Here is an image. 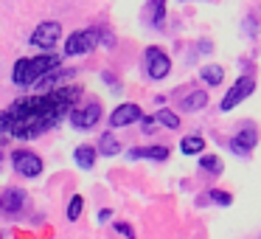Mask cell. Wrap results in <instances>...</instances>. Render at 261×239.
<instances>
[{
	"label": "cell",
	"mask_w": 261,
	"mask_h": 239,
	"mask_svg": "<svg viewBox=\"0 0 261 239\" xmlns=\"http://www.w3.org/2000/svg\"><path fill=\"white\" fill-rule=\"evenodd\" d=\"M141 115H143V110L138 107L135 102H124L110 113V127H113V130L129 127V124H135V121H141Z\"/></svg>",
	"instance_id": "9c48e42d"
},
{
	"label": "cell",
	"mask_w": 261,
	"mask_h": 239,
	"mask_svg": "<svg viewBox=\"0 0 261 239\" xmlns=\"http://www.w3.org/2000/svg\"><path fill=\"white\" fill-rule=\"evenodd\" d=\"M143 68H146L149 79L160 82V79H166V76L171 74V59H169V54H166L163 48L149 45L146 51H143Z\"/></svg>",
	"instance_id": "5b68a950"
},
{
	"label": "cell",
	"mask_w": 261,
	"mask_h": 239,
	"mask_svg": "<svg viewBox=\"0 0 261 239\" xmlns=\"http://www.w3.org/2000/svg\"><path fill=\"white\" fill-rule=\"evenodd\" d=\"M98 45V29H82L73 31L65 42V57H82V54H90Z\"/></svg>",
	"instance_id": "ba28073f"
},
{
	"label": "cell",
	"mask_w": 261,
	"mask_h": 239,
	"mask_svg": "<svg viewBox=\"0 0 261 239\" xmlns=\"http://www.w3.org/2000/svg\"><path fill=\"white\" fill-rule=\"evenodd\" d=\"M258 144V135H255V127H242V130L236 132V135L230 138V152L239 155V158H250V152H253V147Z\"/></svg>",
	"instance_id": "30bf717a"
},
{
	"label": "cell",
	"mask_w": 261,
	"mask_h": 239,
	"mask_svg": "<svg viewBox=\"0 0 261 239\" xmlns=\"http://www.w3.org/2000/svg\"><path fill=\"white\" fill-rule=\"evenodd\" d=\"M6 115H9L12 138H20V141H34V138H40L45 130L54 127L45 115V102H42L40 93L17 99V102L6 110Z\"/></svg>",
	"instance_id": "6da1fadb"
},
{
	"label": "cell",
	"mask_w": 261,
	"mask_h": 239,
	"mask_svg": "<svg viewBox=\"0 0 261 239\" xmlns=\"http://www.w3.org/2000/svg\"><path fill=\"white\" fill-rule=\"evenodd\" d=\"M98 155H104V158H115V155L121 152V141L113 135V130L104 132V135H98V147H96Z\"/></svg>",
	"instance_id": "2e32d148"
},
{
	"label": "cell",
	"mask_w": 261,
	"mask_h": 239,
	"mask_svg": "<svg viewBox=\"0 0 261 239\" xmlns=\"http://www.w3.org/2000/svg\"><path fill=\"white\" fill-rule=\"evenodd\" d=\"M208 197L214 200L216 205H230V203H233V194H230V192H222V188H211Z\"/></svg>",
	"instance_id": "603a6c76"
},
{
	"label": "cell",
	"mask_w": 261,
	"mask_h": 239,
	"mask_svg": "<svg viewBox=\"0 0 261 239\" xmlns=\"http://www.w3.org/2000/svg\"><path fill=\"white\" fill-rule=\"evenodd\" d=\"M132 160H166L169 158V147H132L129 149Z\"/></svg>",
	"instance_id": "4fadbf2b"
},
{
	"label": "cell",
	"mask_w": 261,
	"mask_h": 239,
	"mask_svg": "<svg viewBox=\"0 0 261 239\" xmlns=\"http://www.w3.org/2000/svg\"><path fill=\"white\" fill-rule=\"evenodd\" d=\"M68 121H70L73 130H82V132L93 130V127L101 121V102H98V99H90V102H85V104H76L68 113Z\"/></svg>",
	"instance_id": "3957f363"
},
{
	"label": "cell",
	"mask_w": 261,
	"mask_h": 239,
	"mask_svg": "<svg viewBox=\"0 0 261 239\" xmlns=\"http://www.w3.org/2000/svg\"><path fill=\"white\" fill-rule=\"evenodd\" d=\"M73 74H76L73 68H62V65H59V68L48 70V74L42 76L40 82H37V85H34V90H37V93H51V90H57V87L68 85V79H70Z\"/></svg>",
	"instance_id": "8fae6325"
},
{
	"label": "cell",
	"mask_w": 261,
	"mask_h": 239,
	"mask_svg": "<svg viewBox=\"0 0 261 239\" xmlns=\"http://www.w3.org/2000/svg\"><path fill=\"white\" fill-rule=\"evenodd\" d=\"M146 20L152 26H163V20H166V0H149Z\"/></svg>",
	"instance_id": "d6986e66"
},
{
	"label": "cell",
	"mask_w": 261,
	"mask_h": 239,
	"mask_svg": "<svg viewBox=\"0 0 261 239\" xmlns=\"http://www.w3.org/2000/svg\"><path fill=\"white\" fill-rule=\"evenodd\" d=\"M59 37H62V23H59V20H45V23H40L34 31H31L29 42L37 48V51L51 54L54 45L59 42Z\"/></svg>",
	"instance_id": "277c9868"
},
{
	"label": "cell",
	"mask_w": 261,
	"mask_h": 239,
	"mask_svg": "<svg viewBox=\"0 0 261 239\" xmlns=\"http://www.w3.org/2000/svg\"><path fill=\"white\" fill-rule=\"evenodd\" d=\"M253 90H255V79H253V76H239V79L230 85V90L225 93V99L219 102V110H222V113H230V110L239 107L244 99L253 96Z\"/></svg>",
	"instance_id": "8992f818"
},
{
	"label": "cell",
	"mask_w": 261,
	"mask_h": 239,
	"mask_svg": "<svg viewBox=\"0 0 261 239\" xmlns=\"http://www.w3.org/2000/svg\"><path fill=\"white\" fill-rule=\"evenodd\" d=\"M82 208H85V200H82V194H73V197L68 200V220L76 222L82 217Z\"/></svg>",
	"instance_id": "44dd1931"
},
{
	"label": "cell",
	"mask_w": 261,
	"mask_h": 239,
	"mask_svg": "<svg viewBox=\"0 0 261 239\" xmlns=\"http://www.w3.org/2000/svg\"><path fill=\"white\" fill-rule=\"evenodd\" d=\"M154 121L163 124V127H169V130H180V115H177L174 110H169V107H160L158 113H154Z\"/></svg>",
	"instance_id": "ffe728a7"
},
{
	"label": "cell",
	"mask_w": 261,
	"mask_h": 239,
	"mask_svg": "<svg viewBox=\"0 0 261 239\" xmlns=\"http://www.w3.org/2000/svg\"><path fill=\"white\" fill-rule=\"evenodd\" d=\"M59 65H62V59H59L57 54L23 57V59H17V62H14V68H12V82L17 87H34L37 82L48 74V70L59 68Z\"/></svg>",
	"instance_id": "7a4b0ae2"
},
{
	"label": "cell",
	"mask_w": 261,
	"mask_h": 239,
	"mask_svg": "<svg viewBox=\"0 0 261 239\" xmlns=\"http://www.w3.org/2000/svg\"><path fill=\"white\" fill-rule=\"evenodd\" d=\"M110 217H113V211L110 208H104V211H98V222H107Z\"/></svg>",
	"instance_id": "484cf974"
},
{
	"label": "cell",
	"mask_w": 261,
	"mask_h": 239,
	"mask_svg": "<svg viewBox=\"0 0 261 239\" xmlns=\"http://www.w3.org/2000/svg\"><path fill=\"white\" fill-rule=\"evenodd\" d=\"M0 169H3V149H0Z\"/></svg>",
	"instance_id": "4316f807"
},
{
	"label": "cell",
	"mask_w": 261,
	"mask_h": 239,
	"mask_svg": "<svg viewBox=\"0 0 261 239\" xmlns=\"http://www.w3.org/2000/svg\"><path fill=\"white\" fill-rule=\"evenodd\" d=\"M25 208V192L23 188H6L0 194V211L9 217H17Z\"/></svg>",
	"instance_id": "7c38bea8"
},
{
	"label": "cell",
	"mask_w": 261,
	"mask_h": 239,
	"mask_svg": "<svg viewBox=\"0 0 261 239\" xmlns=\"http://www.w3.org/2000/svg\"><path fill=\"white\" fill-rule=\"evenodd\" d=\"M96 147H90V144H79V147L73 149V160L79 169H93L96 166Z\"/></svg>",
	"instance_id": "9a60e30c"
},
{
	"label": "cell",
	"mask_w": 261,
	"mask_h": 239,
	"mask_svg": "<svg viewBox=\"0 0 261 239\" xmlns=\"http://www.w3.org/2000/svg\"><path fill=\"white\" fill-rule=\"evenodd\" d=\"M115 231H121L126 239H135V231L129 228V222H118V225H115Z\"/></svg>",
	"instance_id": "d4e9b609"
},
{
	"label": "cell",
	"mask_w": 261,
	"mask_h": 239,
	"mask_svg": "<svg viewBox=\"0 0 261 239\" xmlns=\"http://www.w3.org/2000/svg\"><path fill=\"white\" fill-rule=\"evenodd\" d=\"M199 79L205 82V85L216 87L225 82V68L222 65H205V68H199Z\"/></svg>",
	"instance_id": "ac0fdd59"
},
{
	"label": "cell",
	"mask_w": 261,
	"mask_h": 239,
	"mask_svg": "<svg viewBox=\"0 0 261 239\" xmlns=\"http://www.w3.org/2000/svg\"><path fill=\"white\" fill-rule=\"evenodd\" d=\"M12 166H14V172H17V175L25 177V180L40 177L42 169H45L42 158L37 152H31V149H17V152H12Z\"/></svg>",
	"instance_id": "52a82bcc"
},
{
	"label": "cell",
	"mask_w": 261,
	"mask_h": 239,
	"mask_svg": "<svg viewBox=\"0 0 261 239\" xmlns=\"http://www.w3.org/2000/svg\"><path fill=\"white\" fill-rule=\"evenodd\" d=\"M12 138V130H9V115H6V110L0 113V147Z\"/></svg>",
	"instance_id": "cb8c5ba5"
},
{
	"label": "cell",
	"mask_w": 261,
	"mask_h": 239,
	"mask_svg": "<svg viewBox=\"0 0 261 239\" xmlns=\"http://www.w3.org/2000/svg\"><path fill=\"white\" fill-rule=\"evenodd\" d=\"M199 166L208 169V172H214V175H219V172H222V160L216 158V155H202V158H199Z\"/></svg>",
	"instance_id": "7402d4cb"
},
{
	"label": "cell",
	"mask_w": 261,
	"mask_h": 239,
	"mask_svg": "<svg viewBox=\"0 0 261 239\" xmlns=\"http://www.w3.org/2000/svg\"><path fill=\"white\" fill-rule=\"evenodd\" d=\"M202 149H205V138L202 135H186L180 141V152L182 155H188V158H194V155H202Z\"/></svg>",
	"instance_id": "e0dca14e"
},
{
	"label": "cell",
	"mask_w": 261,
	"mask_h": 239,
	"mask_svg": "<svg viewBox=\"0 0 261 239\" xmlns=\"http://www.w3.org/2000/svg\"><path fill=\"white\" fill-rule=\"evenodd\" d=\"M205 104H208V93H205V90H188L186 96L180 99V110H182V113H197V110H202Z\"/></svg>",
	"instance_id": "5bb4252c"
}]
</instances>
